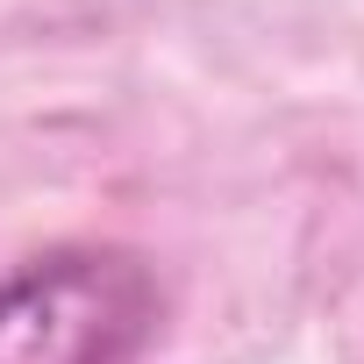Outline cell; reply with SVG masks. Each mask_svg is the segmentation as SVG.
Returning <instances> with one entry per match:
<instances>
[{
	"instance_id": "1",
	"label": "cell",
	"mask_w": 364,
	"mask_h": 364,
	"mask_svg": "<svg viewBox=\"0 0 364 364\" xmlns=\"http://www.w3.org/2000/svg\"><path fill=\"white\" fill-rule=\"evenodd\" d=\"M150 321V264L129 250H58L0 286V364H122Z\"/></svg>"
}]
</instances>
